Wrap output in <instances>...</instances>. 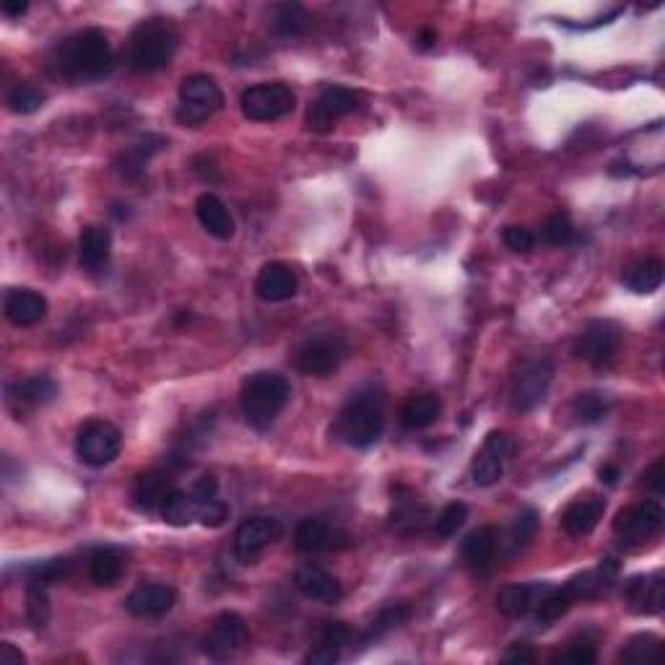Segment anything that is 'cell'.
Instances as JSON below:
<instances>
[{
    "label": "cell",
    "mask_w": 665,
    "mask_h": 665,
    "mask_svg": "<svg viewBox=\"0 0 665 665\" xmlns=\"http://www.w3.org/2000/svg\"><path fill=\"white\" fill-rule=\"evenodd\" d=\"M58 73L73 84L102 81L115 68V52L110 37L102 29H81L71 34L55 52Z\"/></svg>",
    "instance_id": "obj_1"
},
{
    "label": "cell",
    "mask_w": 665,
    "mask_h": 665,
    "mask_svg": "<svg viewBox=\"0 0 665 665\" xmlns=\"http://www.w3.org/2000/svg\"><path fill=\"white\" fill-rule=\"evenodd\" d=\"M382 432H385V395L375 388L351 395L333 424V437L354 450L375 447Z\"/></svg>",
    "instance_id": "obj_2"
},
{
    "label": "cell",
    "mask_w": 665,
    "mask_h": 665,
    "mask_svg": "<svg viewBox=\"0 0 665 665\" xmlns=\"http://www.w3.org/2000/svg\"><path fill=\"white\" fill-rule=\"evenodd\" d=\"M177 47H180V32L169 19H146L130 32L125 42V63L130 71L154 73L162 71L172 63Z\"/></svg>",
    "instance_id": "obj_3"
},
{
    "label": "cell",
    "mask_w": 665,
    "mask_h": 665,
    "mask_svg": "<svg viewBox=\"0 0 665 665\" xmlns=\"http://www.w3.org/2000/svg\"><path fill=\"white\" fill-rule=\"evenodd\" d=\"M291 398V385L278 372H255L245 380L239 393L242 416L250 427L268 429Z\"/></svg>",
    "instance_id": "obj_4"
},
{
    "label": "cell",
    "mask_w": 665,
    "mask_h": 665,
    "mask_svg": "<svg viewBox=\"0 0 665 665\" xmlns=\"http://www.w3.org/2000/svg\"><path fill=\"white\" fill-rule=\"evenodd\" d=\"M221 107H224V91L219 89L214 78L195 73V76H188L182 81L177 123L198 128V125L208 123Z\"/></svg>",
    "instance_id": "obj_5"
},
{
    "label": "cell",
    "mask_w": 665,
    "mask_h": 665,
    "mask_svg": "<svg viewBox=\"0 0 665 665\" xmlns=\"http://www.w3.org/2000/svg\"><path fill=\"white\" fill-rule=\"evenodd\" d=\"M120 450H123V434L110 421L91 419L78 429L76 455L84 465L104 468V465L115 463Z\"/></svg>",
    "instance_id": "obj_6"
},
{
    "label": "cell",
    "mask_w": 665,
    "mask_h": 665,
    "mask_svg": "<svg viewBox=\"0 0 665 665\" xmlns=\"http://www.w3.org/2000/svg\"><path fill=\"white\" fill-rule=\"evenodd\" d=\"M239 107L252 123H273L294 112L297 97L286 84H258L242 91Z\"/></svg>",
    "instance_id": "obj_7"
},
{
    "label": "cell",
    "mask_w": 665,
    "mask_h": 665,
    "mask_svg": "<svg viewBox=\"0 0 665 665\" xmlns=\"http://www.w3.org/2000/svg\"><path fill=\"white\" fill-rule=\"evenodd\" d=\"M554 362L551 359H533L517 372L510 390V408L515 414H530L533 408L541 406L549 395L551 382H554Z\"/></svg>",
    "instance_id": "obj_8"
},
{
    "label": "cell",
    "mask_w": 665,
    "mask_h": 665,
    "mask_svg": "<svg viewBox=\"0 0 665 665\" xmlns=\"http://www.w3.org/2000/svg\"><path fill=\"white\" fill-rule=\"evenodd\" d=\"M362 107V94L346 86H328L307 110V128L315 133H328L336 128L341 117L351 115Z\"/></svg>",
    "instance_id": "obj_9"
},
{
    "label": "cell",
    "mask_w": 665,
    "mask_h": 665,
    "mask_svg": "<svg viewBox=\"0 0 665 665\" xmlns=\"http://www.w3.org/2000/svg\"><path fill=\"white\" fill-rule=\"evenodd\" d=\"M346 359V343L338 336H315L304 341L294 354V364L307 377H330Z\"/></svg>",
    "instance_id": "obj_10"
},
{
    "label": "cell",
    "mask_w": 665,
    "mask_h": 665,
    "mask_svg": "<svg viewBox=\"0 0 665 665\" xmlns=\"http://www.w3.org/2000/svg\"><path fill=\"white\" fill-rule=\"evenodd\" d=\"M281 536H284V525L278 523L276 517H247L245 523L237 528V533H234V556H237V562L255 564L268 546L281 541Z\"/></svg>",
    "instance_id": "obj_11"
},
{
    "label": "cell",
    "mask_w": 665,
    "mask_h": 665,
    "mask_svg": "<svg viewBox=\"0 0 665 665\" xmlns=\"http://www.w3.org/2000/svg\"><path fill=\"white\" fill-rule=\"evenodd\" d=\"M663 520L665 512L658 502L632 504V507L616 515L614 533L627 546H642V543L658 536L660 528H663Z\"/></svg>",
    "instance_id": "obj_12"
},
{
    "label": "cell",
    "mask_w": 665,
    "mask_h": 665,
    "mask_svg": "<svg viewBox=\"0 0 665 665\" xmlns=\"http://www.w3.org/2000/svg\"><path fill=\"white\" fill-rule=\"evenodd\" d=\"M621 346V330L611 320H590L575 341V356L590 367H603Z\"/></svg>",
    "instance_id": "obj_13"
},
{
    "label": "cell",
    "mask_w": 665,
    "mask_h": 665,
    "mask_svg": "<svg viewBox=\"0 0 665 665\" xmlns=\"http://www.w3.org/2000/svg\"><path fill=\"white\" fill-rule=\"evenodd\" d=\"M247 640H250V632H247L245 619L234 611H226L216 616L203 637V650L211 660H229L247 645Z\"/></svg>",
    "instance_id": "obj_14"
},
{
    "label": "cell",
    "mask_w": 665,
    "mask_h": 665,
    "mask_svg": "<svg viewBox=\"0 0 665 665\" xmlns=\"http://www.w3.org/2000/svg\"><path fill=\"white\" fill-rule=\"evenodd\" d=\"M512 447H515V442H512L510 434L491 432L471 463L473 484L476 486L499 484V478L504 476V468H507V460H510L512 455Z\"/></svg>",
    "instance_id": "obj_15"
},
{
    "label": "cell",
    "mask_w": 665,
    "mask_h": 665,
    "mask_svg": "<svg viewBox=\"0 0 665 665\" xmlns=\"http://www.w3.org/2000/svg\"><path fill=\"white\" fill-rule=\"evenodd\" d=\"M294 546L302 554H323L349 546V533L330 525L323 517H304L294 530Z\"/></svg>",
    "instance_id": "obj_16"
},
{
    "label": "cell",
    "mask_w": 665,
    "mask_h": 665,
    "mask_svg": "<svg viewBox=\"0 0 665 665\" xmlns=\"http://www.w3.org/2000/svg\"><path fill=\"white\" fill-rule=\"evenodd\" d=\"M175 603V588H169L164 582H146L125 598V611L136 619H162L175 608Z\"/></svg>",
    "instance_id": "obj_17"
},
{
    "label": "cell",
    "mask_w": 665,
    "mask_h": 665,
    "mask_svg": "<svg viewBox=\"0 0 665 665\" xmlns=\"http://www.w3.org/2000/svg\"><path fill=\"white\" fill-rule=\"evenodd\" d=\"M624 601L634 614L655 616L665 606V580L663 572H650V575L629 577L624 585Z\"/></svg>",
    "instance_id": "obj_18"
},
{
    "label": "cell",
    "mask_w": 665,
    "mask_h": 665,
    "mask_svg": "<svg viewBox=\"0 0 665 665\" xmlns=\"http://www.w3.org/2000/svg\"><path fill=\"white\" fill-rule=\"evenodd\" d=\"M55 395H58V385H55V380L47 375H39L8 385L6 401L8 408L21 419V414H26V411L47 406V403L55 401Z\"/></svg>",
    "instance_id": "obj_19"
},
{
    "label": "cell",
    "mask_w": 665,
    "mask_h": 665,
    "mask_svg": "<svg viewBox=\"0 0 665 665\" xmlns=\"http://www.w3.org/2000/svg\"><path fill=\"white\" fill-rule=\"evenodd\" d=\"M294 585H297V590L307 601L323 603V606H336L343 598L341 582L330 575L328 569L317 567V564H307V567L299 569L297 577H294Z\"/></svg>",
    "instance_id": "obj_20"
},
{
    "label": "cell",
    "mask_w": 665,
    "mask_h": 665,
    "mask_svg": "<svg viewBox=\"0 0 665 665\" xmlns=\"http://www.w3.org/2000/svg\"><path fill=\"white\" fill-rule=\"evenodd\" d=\"M299 289L297 273L291 271L286 263H265L255 278V294L263 302H289Z\"/></svg>",
    "instance_id": "obj_21"
},
{
    "label": "cell",
    "mask_w": 665,
    "mask_h": 665,
    "mask_svg": "<svg viewBox=\"0 0 665 665\" xmlns=\"http://www.w3.org/2000/svg\"><path fill=\"white\" fill-rule=\"evenodd\" d=\"M603 512H606V499L595 497V494H585V497L575 499L562 512V530L572 538L588 536V533L598 528Z\"/></svg>",
    "instance_id": "obj_22"
},
{
    "label": "cell",
    "mask_w": 665,
    "mask_h": 665,
    "mask_svg": "<svg viewBox=\"0 0 665 665\" xmlns=\"http://www.w3.org/2000/svg\"><path fill=\"white\" fill-rule=\"evenodd\" d=\"M502 546V533L494 525H481L473 533H468L463 541V559L473 572H486L497 559V551Z\"/></svg>",
    "instance_id": "obj_23"
},
{
    "label": "cell",
    "mask_w": 665,
    "mask_h": 665,
    "mask_svg": "<svg viewBox=\"0 0 665 665\" xmlns=\"http://www.w3.org/2000/svg\"><path fill=\"white\" fill-rule=\"evenodd\" d=\"M3 312L16 328H32L47 317V299L32 289L8 291Z\"/></svg>",
    "instance_id": "obj_24"
},
{
    "label": "cell",
    "mask_w": 665,
    "mask_h": 665,
    "mask_svg": "<svg viewBox=\"0 0 665 665\" xmlns=\"http://www.w3.org/2000/svg\"><path fill=\"white\" fill-rule=\"evenodd\" d=\"M78 255H81V268L86 273H102L107 271L112 255V234L107 226L91 224L81 232V245H78Z\"/></svg>",
    "instance_id": "obj_25"
},
{
    "label": "cell",
    "mask_w": 665,
    "mask_h": 665,
    "mask_svg": "<svg viewBox=\"0 0 665 665\" xmlns=\"http://www.w3.org/2000/svg\"><path fill=\"white\" fill-rule=\"evenodd\" d=\"M195 216L201 221V226L206 229L211 237L221 239H232L234 232H237V226H234L232 214H229V208L224 206L219 195L214 193H203L198 201H195Z\"/></svg>",
    "instance_id": "obj_26"
},
{
    "label": "cell",
    "mask_w": 665,
    "mask_h": 665,
    "mask_svg": "<svg viewBox=\"0 0 665 665\" xmlns=\"http://www.w3.org/2000/svg\"><path fill=\"white\" fill-rule=\"evenodd\" d=\"M172 478L167 476L164 471H146L136 478V484H133V504H136L138 512H151L162 510V502L167 499V494L172 491L169 486Z\"/></svg>",
    "instance_id": "obj_27"
},
{
    "label": "cell",
    "mask_w": 665,
    "mask_h": 665,
    "mask_svg": "<svg viewBox=\"0 0 665 665\" xmlns=\"http://www.w3.org/2000/svg\"><path fill=\"white\" fill-rule=\"evenodd\" d=\"M164 146L162 136H141L138 141H133L123 154L117 156V169L120 175L128 177V180H138L143 175L146 164L151 162V156L159 154Z\"/></svg>",
    "instance_id": "obj_28"
},
{
    "label": "cell",
    "mask_w": 665,
    "mask_h": 665,
    "mask_svg": "<svg viewBox=\"0 0 665 665\" xmlns=\"http://www.w3.org/2000/svg\"><path fill=\"white\" fill-rule=\"evenodd\" d=\"M315 26V16L299 3H281L271 8V32L278 37H304Z\"/></svg>",
    "instance_id": "obj_29"
},
{
    "label": "cell",
    "mask_w": 665,
    "mask_h": 665,
    "mask_svg": "<svg viewBox=\"0 0 665 665\" xmlns=\"http://www.w3.org/2000/svg\"><path fill=\"white\" fill-rule=\"evenodd\" d=\"M442 414V401L440 395L434 393H421L408 398L401 408V427L408 432H416V429H427L432 427L434 421L440 419Z\"/></svg>",
    "instance_id": "obj_30"
},
{
    "label": "cell",
    "mask_w": 665,
    "mask_h": 665,
    "mask_svg": "<svg viewBox=\"0 0 665 665\" xmlns=\"http://www.w3.org/2000/svg\"><path fill=\"white\" fill-rule=\"evenodd\" d=\"M572 603L577 601L567 585H562V588L543 585L541 593H538L536 606H533V619H536L541 627H549V624H554V621H559L564 614H567L569 608H572Z\"/></svg>",
    "instance_id": "obj_31"
},
{
    "label": "cell",
    "mask_w": 665,
    "mask_h": 665,
    "mask_svg": "<svg viewBox=\"0 0 665 665\" xmlns=\"http://www.w3.org/2000/svg\"><path fill=\"white\" fill-rule=\"evenodd\" d=\"M665 278V265L658 258H645L637 260L621 273V284L627 286L634 294H653L663 286Z\"/></svg>",
    "instance_id": "obj_32"
},
{
    "label": "cell",
    "mask_w": 665,
    "mask_h": 665,
    "mask_svg": "<svg viewBox=\"0 0 665 665\" xmlns=\"http://www.w3.org/2000/svg\"><path fill=\"white\" fill-rule=\"evenodd\" d=\"M543 585H507L497 593V608L502 616L510 619H523L533 614V606L538 601Z\"/></svg>",
    "instance_id": "obj_33"
},
{
    "label": "cell",
    "mask_w": 665,
    "mask_h": 665,
    "mask_svg": "<svg viewBox=\"0 0 665 665\" xmlns=\"http://www.w3.org/2000/svg\"><path fill=\"white\" fill-rule=\"evenodd\" d=\"M125 572V556L117 549H97L89 559V577L99 588H112Z\"/></svg>",
    "instance_id": "obj_34"
},
{
    "label": "cell",
    "mask_w": 665,
    "mask_h": 665,
    "mask_svg": "<svg viewBox=\"0 0 665 665\" xmlns=\"http://www.w3.org/2000/svg\"><path fill=\"white\" fill-rule=\"evenodd\" d=\"M162 517L167 525L175 528H188L198 520V499L193 497V491L185 489H172L167 499L162 502Z\"/></svg>",
    "instance_id": "obj_35"
},
{
    "label": "cell",
    "mask_w": 665,
    "mask_h": 665,
    "mask_svg": "<svg viewBox=\"0 0 665 665\" xmlns=\"http://www.w3.org/2000/svg\"><path fill=\"white\" fill-rule=\"evenodd\" d=\"M390 520H393V523H390L393 530H398V533H416V530H421L424 520H427V507L416 502L414 497L395 499Z\"/></svg>",
    "instance_id": "obj_36"
},
{
    "label": "cell",
    "mask_w": 665,
    "mask_h": 665,
    "mask_svg": "<svg viewBox=\"0 0 665 665\" xmlns=\"http://www.w3.org/2000/svg\"><path fill=\"white\" fill-rule=\"evenodd\" d=\"M541 237L551 247H569L577 242V229L567 211H556V214H551L549 219L543 221Z\"/></svg>",
    "instance_id": "obj_37"
},
{
    "label": "cell",
    "mask_w": 665,
    "mask_h": 665,
    "mask_svg": "<svg viewBox=\"0 0 665 665\" xmlns=\"http://www.w3.org/2000/svg\"><path fill=\"white\" fill-rule=\"evenodd\" d=\"M658 658H660V637L650 632L629 637L627 645L621 647L619 653L621 663H647V660H658Z\"/></svg>",
    "instance_id": "obj_38"
},
{
    "label": "cell",
    "mask_w": 665,
    "mask_h": 665,
    "mask_svg": "<svg viewBox=\"0 0 665 665\" xmlns=\"http://www.w3.org/2000/svg\"><path fill=\"white\" fill-rule=\"evenodd\" d=\"M611 411V403L603 393H580L572 403V416L577 424H598Z\"/></svg>",
    "instance_id": "obj_39"
},
{
    "label": "cell",
    "mask_w": 665,
    "mask_h": 665,
    "mask_svg": "<svg viewBox=\"0 0 665 665\" xmlns=\"http://www.w3.org/2000/svg\"><path fill=\"white\" fill-rule=\"evenodd\" d=\"M6 102L8 107H11V112H16V115H32V112L45 107L47 97L45 91L37 89L34 84H16L8 91Z\"/></svg>",
    "instance_id": "obj_40"
},
{
    "label": "cell",
    "mask_w": 665,
    "mask_h": 665,
    "mask_svg": "<svg viewBox=\"0 0 665 665\" xmlns=\"http://www.w3.org/2000/svg\"><path fill=\"white\" fill-rule=\"evenodd\" d=\"M408 616H411V608H408L406 603H393V606L382 608L380 614H377V619L372 621V627H369L367 634H364V642L380 640L382 634H388L390 629L401 627Z\"/></svg>",
    "instance_id": "obj_41"
},
{
    "label": "cell",
    "mask_w": 665,
    "mask_h": 665,
    "mask_svg": "<svg viewBox=\"0 0 665 665\" xmlns=\"http://www.w3.org/2000/svg\"><path fill=\"white\" fill-rule=\"evenodd\" d=\"M465 520H468V507H465L463 502L447 504L445 510L437 515V520H434V533H437L442 541H447V538L458 536V530L463 528Z\"/></svg>",
    "instance_id": "obj_42"
},
{
    "label": "cell",
    "mask_w": 665,
    "mask_h": 665,
    "mask_svg": "<svg viewBox=\"0 0 665 665\" xmlns=\"http://www.w3.org/2000/svg\"><path fill=\"white\" fill-rule=\"evenodd\" d=\"M538 525H541V517H538V512L530 510V507H525V510L515 517V525H512V536H510L512 551L525 549V546L536 538Z\"/></svg>",
    "instance_id": "obj_43"
},
{
    "label": "cell",
    "mask_w": 665,
    "mask_h": 665,
    "mask_svg": "<svg viewBox=\"0 0 665 665\" xmlns=\"http://www.w3.org/2000/svg\"><path fill=\"white\" fill-rule=\"evenodd\" d=\"M68 559H47V562L42 564H34L32 569H29V582H37V585H52V582L63 580L65 575H68Z\"/></svg>",
    "instance_id": "obj_44"
},
{
    "label": "cell",
    "mask_w": 665,
    "mask_h": 665,
    "mask_svg": "<svg viewBox=\"0 0 665 665\" xmlns=\"http://www.w3.org/2000/svg\"><path fill=\"white\" fill-rule=\"evenodd\" d=\"M556 660L575 665H590L598 660V653H595V645L590 640H572L562 653L556 655Z\"/></svg>",
    "instance_id": "obj_45"
},
{
    "label": "cell",
    "mask_w": 665,
    "mask_h": 665,
    "mask_svg": "<svg viewBox=\"0 0 665 665\" xmlns=\"http://www.w3.org/2000/svg\"><path fill=\"white\" fill-rule=\"evenodd\" d=\"M198 520L206 528H221L229 520V507L219 497L208 499V502H198Z\"/></svg>",
    "instance_id": "obj_46"
},
{
    "label": "cell",
    "mask_w": 665,
    "mask_h": 665,
    "mask_svg": "<svg viewBox=\"0 0 665 665\" xmlns=\"http://www.w3.org/2000/svg\"><path fill=\"white\" fill-rule=\"evenodd\" d=\"M26 595H29V619H32L34 627H45V621H47L45 585H37V582H29V588H26Z\"/></svg>",
    "instance_id": "obj_47"
},
{
    "label": "cell",
    "mask_w": 665,
    "mask_h": 665,
    "mask_svg": "<svg viewBox=\"0 0 665 665\" xmlns=\"http://www.w3.org/2000/svg\"><path fill=\"white\" fill-rule=\"evenodd\" d=\"M502 239L512 252H530L536 247V234L530 232L528 226H507L502 232Z\"/></svg>",
    "instance_id": "obj_48"
},
{
    "label": "cell",
    "mask_w": 665,
    "mask_h": 665,
    "mask_svg": "<svg viewBox=\"0 0 665 665\" xmlns=\"http://www.w3.org/2000/svg\"><path fill=\"white\" fill-rule=\"evenodd\" d=\"M341 647H336V645H330V642H320L317 640V645L312 647L310 653L304 655V663H310V665H333V663H338V660H341Z\"/></svg>",
    "instance_id": "obj_49"
},
{
    "label": "cell",
    "mask_w": 665,
    "mask_h": 665,
    "mask_svg": "<svg viewBox=\"0 0 665 665\" xmlns=\"http://www.w3.org/2000/svg\"><path fill=\"white\" fill-rule=\"evenodd\" d=\"M351 640H354V634H351V629L343 624V621H330V624H325L323 632H320V642H330V645L336 647H346L351 645Z\"/></svg>",
    "instance_id": "obj_50"
},
{
    "label": "cell",
    "mask_w": 665,
    "mask_h": 665,
    "mask_svg": "<svg viewBox=\"0 0 665 665\" xmlns=\"http://www.w3.org/2000/svg\"><path fill=\"white\" fill-rule=\"evenodd\" d=\"M190 491H193V497L198 499V502H208V499L219 497V478H216L214 473H206V476L195 481Z\"/></svg>",
    "instance_id": "obj_51"
},
{
    "label": "cell",
    "mask_w": 665,
    "mask_h": 665,
    "mask_svg": "<svg viewBox=\"0 0 665 665\" xmlns=\"http://www.w3.org/2000/svg\"><path fill=\"white\" fill-rule=\"evenodd\" d=\"M502 660L504 663H536V653L530 650L528 645H512L510 650H504L502 653Z\"/></svg>",
    "instance_id": "obj_52"
},
{
    "label": "cell",
    "mask_w": 665,
    "mask_h": 665,
    "mask_svg": "<svg viewBox=\"0 0 665 665\" xmlns=\"http://www.w3.org/2000/svg\"><path fill=\"white\" fill-rule=\"evenodd\" d=\"M663 478H665V465H663V460H658V463H655L653 468L647 471L645 486H647V489H653L655 494H663V489H665Z\"/></svg>",
    "instance_id": "obj_53"
},
{
    "label": "cell",
    "mask_w": 665,
    "mask_h": 665,
    "mask_svg": "<svg viewBox=\"0 0 665 665\" xmlns=\"http://www.w3.org/2000/svg\"><path fill=\"white\" fill-rule=\"evenodd\" d=\"M26 658L21 650L6 642V645H0V665H24Z\"/></svg>",
    "instance_id": "obj_54"
},
{
    "label": "cell",
    "mask_w": 665,
    "mask_h": 665,
    "mask_svg": "<svg viewBox=\"0 0 665 665\" xmlns=\"http://www.w3.org/2000/svg\"><path fill=\"white\" fill-rule=\"evenodd\" d=\"M0 11L6 13L8 19H21V16L29 11V3H26V0H16V3H13V0H6V3L0 6Z\"/></svg>",
    "instance_id": "obj_55"
},
{
    "label": "cell",
    "mask_w": 665,
    "mask_h": 665,
    "mask_svg": "<svg viewBox=\"0 0 665 665\" xmlns=\"http://www.w3.org/2000/svg\"><path fill=\"white\" fill-rule=\"evenodd\" d=\"M598 476H601V481H603V484H608V486H616V484H619V478H621L619 465H603L601 471H598Z\"/></svg>",
    "instance_id": "obj_56"
},
{
    "label": "cell",
    "mask_w": 665,
    "mask_h": 665,
    "mask_svg": "<svg viewBox=\"0 0 665 665\" xmlns=\"http://www.w3.org/2000/svg\"><path fill=\"white\" fill-rule=\"evenodd\" d=\"M434 42H437V34L429 32V29H424V32H421L419 37H416V45H419L421 50H429V47H432Z\"/></svg>",
    "instance_id": "obj_57"
}]
</instances>
